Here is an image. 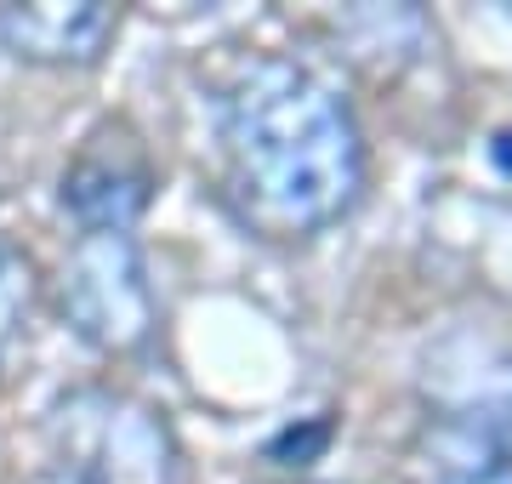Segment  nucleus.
<instances>
[{"instance_id": "1", "label": "nucleus", "mask_w": 512, "mask_h": 484, "mask_svg": "<svg viewBox=\"0 0 512 484\" xmlns=\"http://www.w3.org/2000/svg\"><path fill=\"white\" fill-rule=\"evenodd\" d=\"M365 131L348 97L291 57H251L217 97V200L251 240H313L365 200Z\"/></svg>"}, {"instance_id": "2", "label": "nucleus", "mask_w": 512, "mask_h": 484, "mask_svg": "<svg viewBox=\"0 0 512 484\" xmlns=\"http://www.w3.org/2000/svg\"><path fill=\"white\" fill-rule=\"evenodd\" d=\"M46 439L69 484H188L183 439L165 410L126 388H69L46 416Z\"/></svg>"}, {"instance_id": "3", "label": "nucleus", "mask_w": 512, "mask_h": 484, "mask_svg": "<svg viewBox=\"0 0 512 484\" xmlns=\"http://www.w3.org/2000/svg\"><path fill=\"white\" fill-rule=\"evenodd\" d=\"M57 314L97 354H137L160 325V297L131 234H80L57 268Z\"/></svg>"}, {"instance_id": "4", "label": "nucleus", "mask_w": 512, "mask_h": 484, "mask_svg": "<svg viewBox=\"0 0 512 484\" xmlns=\"http://www.w3.org/2000/svg\"><path fill=\"white\" fill-rule=\"evenodd\" d=\"M57 200L80 234H131L154 200V160L131 120H103L63 166Z\"/></svg>"}, {"instance_id": "5", "label": "nucleus", "mask_w": 512, "mask_h": 484, "mask_svg": "<svg viewBox=\"0 0 512 484\" xmlns=\"http://www.w3.org/2000/svg\"><path fill=\"white\" fill-rule=\"evenodd\" d=\"M120 12L109 0H35L0 6V46L35 69H92L109 52Z\"/></svg>"}, {"instance_id": "6", "label": "nucleus", "mask_w": 512, "mask_h": 484, "mask_svg": "<svg viewBox=\"0 0 512 484\" xmlns=\"http://www.w3.org/2000/svg\"><path fill=\"white\" fill-rule=\"evenodd\" d=\"M421 484H512V456L495 439V399L439 410L421 428Z\"/></svg>"}, {"instance_id": "7", "label": "nucleus", "mask_w": 512, "mask_h": 484, "mask_svg": "<svg viewBox=\"0 0 512 484\" xmlns=\"http://www.w3.org/2000/svg\"><path fill=\"white\" fill-rule=\"evenodd\" d=\"M29 302H35V268L12 240H0V365L12 354V342L23 336Z\"/></svg>"}, {"instance_id": "8", "label": "nucleus", "mask_w": 512, "mask_h": 484, "mask_svg": "<svg viewBox=\"0 0 512 484\" xmlns=\"http://www.w3.org/2000/svg\"><path fill=\"white\" fill-rule=\"evenodd\" d=\"M325 445H330V422H313V428H285L279 439H268V462H274V467H308Z\"/></svg>"}]
</instances>
